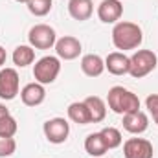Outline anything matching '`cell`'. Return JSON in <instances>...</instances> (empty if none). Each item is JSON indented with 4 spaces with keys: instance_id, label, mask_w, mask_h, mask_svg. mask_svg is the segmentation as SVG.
Returning a JSON list of instances; mask_svg holds the SVG:
<instances>
[{
    "instance_id": "obj_13",
    "label": "cell",
    "mask_w": 158,
    "mask_h": 158,
    "mask_svg": "<svg viewBox=\"0 0 158 158\" xmlns=\"http://www.w3.org/2000/svg\"><path fill=\"white\" fill-rule=\"evenodd\" d=\"M149 127V118L145 112L136 110V112H129L123 114V129L131 134H142L145 132Z\"/></svg>"
},
{
    "instance_id": "obj_6",
    "label": "cell",
    "mask_w": 158,
    "mask_h": 158,
    "mask_svg": "<svg viewBox=\"0 0 158 158\" xmlns=\"http://www.w3.org/2000/svg\"><path fill=\"white\" fill-rule=\"evenodd\" d=\"M42 131L50 143H64L70 134V123L64 118H52L44 123Z\"/></svg>"
},
{
    "instance_id": "obj_19",
    "label": "cell",
    "mask_w": 158,
    "mask_h": 158,
    "mask_svg": "<svg viewBox=\"0 0 158 158\" xmlns=\"http://www.w3.org/2000/svg\"><path fill=\"white\" fill-rule=\"evenodd\" d=\"M11 57H13V63H15L17 66L24 68V66H28V64H31V63L35 61V48H33V46L20 44V46L15 48V52H13Z\"/></svg>"
},
{
    "instance_id": "obj_3",
    "label": "cell",
    "mask_w": 158,
    "mask_h": 158,
    "mask_svg": "<svg viewBox=\"0 0 158 158\" xmlns=\"http://www.w3.org/2000/svg\"><path fill=\"white\" fill-rule=\"evenodd\" d=\"M158 64V57L153 50H138L131 57V70L129 74L136 79L149 76Z\"/></svg>"
},
{
    "instance_id": "obj_25",
    "label": "cell",
    "mask_w": 158,
    "mask_h": 158,
    "mask_svg": "<svg viewBox=\"0 0 158 158\" xmlns=\"http://www.w3.org/2000/svg\"><path fill=\"white\" fill-rule=\"evenodd\" d=\"M7 114H9V110H7V107L0 103V119H2V118H6Z\"/></svg>"
},
{
    "instance_id": "obj_22",
    "label": "cell",
    "mask_w": 158,
    "mask_h": 158,
    "mask_svg": "<svg viewBox=\"0 0 158 158\" xmlns=\"http://www.w3.org/2000/svg\"><path fill=\"white\" fill-rule=\"evenodd\" d=\"M17 119L13 118L11 114H7L6 118L0 119V136H15L17 134Z\"/></svg>"
},
{
    "instance_id": "obj_23",
    "label": "cell",
    "mask_w": 158,
    "mask_h": 158,
    "mask_svg": "<svg viewBox=\"0 0 158 158\" xmlns=\"http://www.w3.org/2000/svg\"><path fill=\"white\" fill-rule=\"evenodd\" d=\"M17 149V142L13 136H0V158L11 156Z\"/></svg>"
},
{
    "instance_id": "obj_14",
    "label": "cell",
    "mask_w": 158,
    "mask_h": 158,
    "mask_svg": "<svg viewBox=\"0 0 158 158\" xmlns=\"http://www.w3.org/2000/svg\"><path fill=\"white\" fill-rule=\"evenodd\" d=\"M81 70L88 77H98L105 72V59H101L98 53H86L81 59Z\"/></svg>"
},
{
    "instance_id": "obj_2",
    "label": "cell",
    "mask_w": 158,
    "mask_h": 158,
    "mask_svg": "<svg viewBox=\"0 0 158 158\" xmlns=\"http://www.w3.org/2000/svg\"><path fill=\"white\" fill-rule=\"evenodd\" d=\"M107 103L109 109L116 114H129L140 110V99L134 92L123 88V86H112L107 94Z\"/></svg>"
},
{
    "instance_id": "obj_12",
    "label": "cell",
    "mask_w": 158,
    "mask_h": 158,
    "mask_svg": "<svg viewBox=\"0 0 158 158\" xmlns=\"http://www.w3.org/2000/svg\"><path fill=\"white\" fill-rule=\"evenodd\" d=\"M20 99L26 107H37L40 105L44 99H46V90H44V85L40 83H28L22 90H20Z\"/></svg>"
},
{
    "instance_id": "obj_4",
    "label": "cell",
    "mask_w": 158,
    "mask_h": 158,
    "mask_svg": "<svg viewBox=\"0 0 158 158\" xmlns=\"http://www.w3.org/2000/svg\"><path fill=\"white\" fill-rule=\"evenodd\" d=\"M59 72H61V61L59 57H53V55H46L39 59L33 66V77L40 85L53 83L59 76Z\"/></svg>"
},
{
    "instance_id": "obj_27",
    "label": "cell",
    "mask_w": 158,
    "mask_h": 158,
    "mask_svg": "<svg viewBox=\"0 0 158 158\" xmlns=\"http://www.w3.org/2000/svg\"><path fill=\"white\" fill-rule=\"evenodd\" d=\"M17 2H20V4H28L30 0H17Z\"/></svg>"
},
{
    "instance_id": "obj_18",
    "label": "cell",
    "mask_w": 158,
    "mask_h": 158,
    "mask_svg": "<svg viewBox=\"0 0 158 158\" xmlns=\"http://www.w3.org/2000/svg\"><path fill=\"white\" fill-rule=\"evenodd\" d=\"M68 118L72 119L74 123H79V125L92 123L88 107L85 105V101H76V103H70L68 105Z\"/></svg>"
},
{
    "instance_id": "obj_26",
    "label": "cell",
    "mask_w": 158,
    "mask_h": 158,
    "mask_svg": "<svg viewBox=\"0 0 158 158\" xmlns=\"http://www.w3.org/2000/svg\"><path fill=\"white\" fill-rule=\"evenodd\" d=\"M6 57H7V55H6V50L0 46V68H2V64L6 63Z\"/></svg>"
},
{
    "instance_id": "obj_21",
    "label": "cell",
    "mask_w": 158,
    "mask_h": 158,
    "mask_svg": "<svg viewBox=\"0 0 158 158\" xmlns=\"http://www.w3.org/2000/svg\"><path fill=\"white\" fill-rule=\"evenodd\" d=\"M52 2H53V0H30V2H28V9H30V13L35 15V17H44V15L50 13Z\"/></svg>"
},
{
    "instance_id": "obj_24",
    "label": "cell",
    "mask_w": 158,
    "mask_h": 158,
    "mask_svg": "<svg viewBox=\"0 0 158 158\" xmlns=\"http://www.w3.org/2000/svg\"><path fill=\"white\" fill-rule=\"evenodd\" d=\"M145 107L149 110V114L153 116L155 123L158 125V94H149L145 99Z\"/></svg>"
},
{
    "instance_id": "obj_7",
    "label": "cell",
    "mask_w": 158,
    "mask_h": 158,
    "mask_svg": "<svg viewBox=\"0 0 158 158\" xmlns=\"http://www.w3.org/2000/svg\"><path fill=\"white\" fill-rule=\"evenodd\" d=\"M20 88V79L15 68H2L0 70V99L11 101L17 98Z\"/></svg>"
},
{
    "instance_id": "obj_15",
    "label": "cell",
    "mask_w": 158,
    "mask_h": 158,
    "mask_svg": "<svg viewBox=\"0 0 158 158\" xmlns=\"http://www.w3.org/2000/svg\"><path fill=\"white\" fill-rule=\"evenodd\" d=\"M68 13L74 20H88L94 13V4L92 0H70L68 2Z\"/></svg>"
},
{
    "instance_id": "obj_16",
    "label": "cell",
    "mask_w": 158,
    "mask_h": 158,
    "mask_svg": "<svg viewBox=\"0 0 158 158\" xmlns=\"http://www.w3.org/2000/svg\"><path fill=\"white\" fill-rule=\"evenodd\" d=\"M85 105L88 107L92 123H99V121L105 119V116H107V103L99 96H88L85 99Z\"/></svg>"
},
{
    "instance_id": "obj_8",
    "label": "cell",
    "mask_w": 158,
    "mask_h": 158,
    "mask_svg": "<svg viewBox=\"0 0 158 158\" xmlns=\"http://www.w3.org/2000/svg\"><path fill=\"white\" fill-rule=\"evenodd\" d=\"M153 143L145 138H129L123 143V156L125 158H153Z\"/></svg>"
},
{
    "instance_id": "obj_10",
    "label": "cell",
    "mask_w": 158,
    "mask_h": 158,
    "mask_svg": "<svg viewBox=\"0 0 158 158\" xmlns=\"http://www.w3.org/2000/svg\"><path fill=\"white\" fill-rule=\"evenodd\" d=\"M123 15V4L121 0H103L98 6V17L105 24H114L118 22Z\"/></svg>"
},
{
    "instance_id": "obj_1",
    "label": "cell",
    "mask_w": 158,
    "mask_h": 158,
    "mask_svg": "<svg viewBox=\"0 0 158 158\" xmlns=\"http://www.w3.org/2000/svg\"><path fill=\"white\" fill-rule=\"evenodd\" d=\"M143 40L142 28L134 22L129 20H121L116 22V26L112 28V42L118 50H136Z\"/></svg>"
},
{
    "instance_id": "obj_17",
    "label": "cell",
    "mask_w": 158,
    "mask_h": 158,
    "mask_svg": "<svg viewBox=\"0 0 158 158\" xmlns=\"http://www.w3.org/2000/svg\"><path fill=\"white\" fill-rule=\"evenodd\" d=\"M85 151L90 156H103L109 151V147H107L101 132H92V134L86 136V140H85Z\"/></svg>"
},
{
    "instance_id": "obj_5",
    "label": "cell",
    "mask_w": 158,
    "mask_h": 158,
    "mask_svg": "<svg viewBox=\"0 0 158 158\" xmlns=\"http://www.w3.org/2000/svg\"><path fill=\"white\" fill-rule=\"evenodd\" d=\"M28 40H30V46H33L35 50H50L55 46L57 35H55V30L52 26L35 24L28 33Z\"/></svg>"
},
{
    "instance_id": "obj_9",
    "label": "cell",
    "mask_w": 158,
    "mask_h": 158,
    "mask_svg": "<svg viewBox=\"0 0 158 158\" xmlns=\"http://www.w3.org/2000/svg\"><path fill=\"white\" fill-rule=\"evenodd\" d=\"M81 40L72 37V35H64L61 39H57L55 42V52H57V57L59 59H64V61H74L77 59L79 53H81Z\"/></svg>"
},
{
    "instance_id": "obj_11",
    "label": "cell",
    "mask_w": 158,
    "mask_h": 158,
    "mask_svg": "<svg viewBox=\"0 0 158 158\" xmlns=\"http://www.w3.org/2000/svg\"><path fill=\"white\" fill-rule=\"evenodd\" d=\"M105 70H109L112 76H125L131 70V57H127L123 52H112L105 59Z\"/></svg>"
},
{
    "instance_id": "obj_20",
    "label": "cell",
    "mask_w": 158,
    "mask_h": 158,
    "mask_svg": "<svg viewBox=\"0 0 158 158\" xmlns=\"http://www.w3.org/2000/svg\"><path fill=\"white\" fill-rule=\"evenodd\" d=\"M101 132V136H103V140H105V143H107V147L109 149H116L121 145V132H119L116 127H105L103 131H99Z\"/></svg>"
}]
</instances>
